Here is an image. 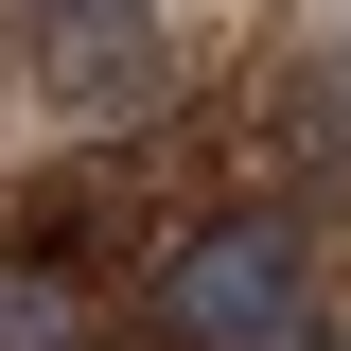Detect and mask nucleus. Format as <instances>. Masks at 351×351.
I'll use <instances>...</instances> for the list:
<instances>
[{
  "label": "nucleus",
  "mask_w": 351,
  "mask_h": 351,
  "mask_svg": "<svg viewBox=\"0 0 351 351\" xmlns=\"http://www.w3.org/2000/svg\"><path fill=\"white\" fill-rule=\"evenodd\" d=\"M299 316H316V228L281 211V193L176 228L158 281H141V334L158 351H263V334H299Z\"/></svg>",
  "instance_id": "nucleus-1"
},
{
  "label": "nucleus",
  "mask_w": 351,
  "mask_h": 351,
  "mask_svg": "<svg viewBox=\"0 0 351 351\" xmlns=\"http://www.w3.org/2000/svg\"><path fill=\"white\" fill-rule=\"evenodd\" d=\"M36 88H53V123L141 141V123L176 106V36H158V0H71V18H36Z\"/></svg>",
  "instance_id": "nucleus-2"
},
{
  "label": "nucleus",
  "mask_w": 351,
  "mask_h": 351,
  "mask_svg": "<svg viewBox=\"0 0 351 351\" xmlns=\"http://www.w3.org/2000/svg\"><path fill=\"white\" fill-rule=\"evenodd\" d=\"M263 141L299 176H351V53H281L263 71Z\"/></svg>",
  "instance_id": "nucleus-3"
},
{
  "label": "nucleus",
  "mask_w": 351,
  "mask_h": 351,
  "mask_svg": "<svg viewBox=\"0 0 351 351\" xmlns=\"http://www.w3.org/2000/svg\"><path fill=\"white\" fill-rule=\"evenodd\" d=\"M0 351H71V263L0 246Z\"/></svg>",
  "instance_id": "nucleus-4"
},
{
  "label": "nucleus",
  "mask_w": 351,
  "mask_h": 351,
  "mask_svg": "<svg viewBox=\"0 0 351 351\" xmlns=\"http://www.w3.org/2000/svg\"><path fill=\"white\" fill-rule=\"evenodd\" d=\"M263 351H334V316H299V334H263Z\"/></svg>",
  "instance_id": "nucleus-5"
},
{
  "label": "nucleus",
  "mask_w": 351,
  "mask_h": 351,
  "mask_svg": "<svg viewBox=\"0 0 351 351\" xmlns=\"http://www.w3.org/2000/svg\"><path fill=\"white\" fill-rule=\"evenodd\" d=\"M36 18H71V0H36Z\"/></svg>",
  "instance_id": "nucleus-6"
}]
</instances>
